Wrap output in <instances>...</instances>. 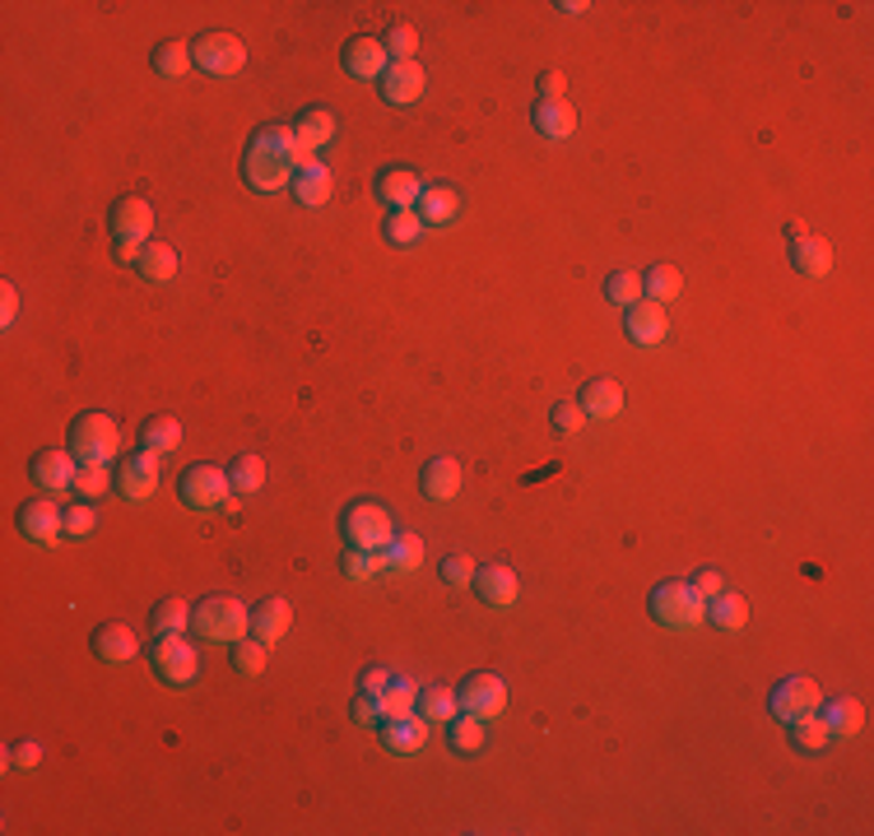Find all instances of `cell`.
Returning <instances> with one entry per match:
<instances>
[{"label": "cell", "mask_w": 874, "mask_h": 836, "mask_svg": "<svg viewBox=\"0 0 874 836\" xmlns=\"http://www.w3.org/2000/svg\"><path fill=\"white\" fill-rule=\"evenodd\" d=\"M791 265L804 279H823L828 269H833V246L819 233H800V237H791Z\"/></svg>", "instance_id": "484cf974"}, {"label": "cell", "mask_w": 874, "mask_h": 836, "mask_svg": "<svg viewBox=\"0 0 874 836\" xmlns=\"http://www.w3.org/2000/svg\"><path fill=\"white\" fill-rule=\"evenodd\" d=\"M340 535L349 549H368V553H382L391 539H396V521L382 502L372 497H354V502L340 511Z\"/></svg>", "instance_id": "3957f363"}, {"label": "cell", "mask_w": 874, "mask_h": 836, "mask_svg": "<svg viewBox=\"0 0 874 836\" xmlns=\"http://www.w3.org/2000/svg\"><path fill=\"white\" fill-rule=\"evenodd\" d=\"M419 493L429 497V502H452V497L461 493V461L433 456L429 465L419 469Z\"/></svg>", "instance_id": "603a6c76"}, {"label": "cell", "mask_w": 874, "mask_h": 836, "mask_svg": "<svg viewBox=\"0 0 874 836\" xmlns=\"http://www.w3.org/2000/svg\"><path fill=\"white\" fill-rule=\"evenodd\" d=\"M182 446V423L172 414H154L140 423V451H154V456H168V451Z\"/></svg>", "instance_id": "1f68e13d"}, {"label": "cell", "mask_w": 874, "mask_h": 836, "mask_svg": "<svg viewBox=\"0 0 874 836\" xmlns=\"http://www.w3.org/2000/svg\"><path fill=\"white\" fill-rule=\"evenodd\" d=\"M75 493L84 497V502H98V497L107 493V465H80V474H75Z\"/></svg>", "instance_id": "681fc988"}, {"label": "cell", "mask_w": 874, "mask_h": 836, "mask_svg": "<svg viewBox=\"0 0 874 836\" xmlns=\"http://www.w3.org/2000/svg\"><path fill=\"white\" fill-rule=\"evenodd\" d=\"M130 265H136V275H140L145 284H168V279H177V269H182V256H177V246L149 237Z\"/></svg>", "instance_id": "cb8c5ba5"}, {"label": "cell", "mask_w": 874, "mask_h": 836, "mask_svg": "<svg viewBox=\"0 0 874 836\" xmlns=\"http://www.w3.org/2000/svg\"><path fill=\"white\" fill-rule=\"evenodd\" d=\"M787 730H791V743H796L800 753H823V749H828V739H833V730H828V720H823L819 711L791 720Z\"/></svg>", "instance_id": "ab89813d"}, {"label": "cell", "mask_w": 874, "mask_h": 836, "mask_svg": "<svg viewBox=\"0 0 874 836\" xmlns=\"http://www.w3.org/2000/svg\"><path fill=\"white\" fill-rule=\"evenodd\" d=\"M442 581L452 585V591H461V585L475 581V562H470L465 553H446L442 558Z\"/></svg>", "instance_id": "816d5d0a"}, {"label": "cell", "mask_w": 874, "mask_h": 836, "mask_svg": "<svg viewBox=\"0 0 874 836\" xmlns=\"http://www.w3.org/2000/svg\"><path fill=\"white\" fill-rule=\"evenodd\" d=\"M456 702H461V711H465V716L493 720V716H503V707H507V684H503L493 669L470 674V679L456 688Z\"/></svg>", "instance_id": "8fae6325"}, {"label": "cell", "mask_w": 874, "mask_h": 836, "mask_svg": "<svg viewBox=\"0 0 874 836\" xmlns=\"http://www.w3.org/2000/svg\"><path fill=\"white\" fill-rule=\"evenodd\" d=\"M177 497L191 507V511H214L233 497V484H229V469L219 465H191L182 469V479H177Z\"/></svg>", "instance_id": "52a82bcc"}, {"label": "cell", "mask_w": 874, "mask_h": 836, "mask_svg": "<svg viewBox=\"0 0 874 836\" xmlns=\"http://www.w3.org/2000/svg\"><path fill=\"white\" fill-rule=\"evenodd\" d=\"M19 535L29 539V544H56L65 535V511L52 502V497H33V502L19 507Z\"/></svg>", "instance_id": "4fadbf2b"}, {"label": "cell", "mask_w": 874, "mask_h": 836, "mask_svg": "<svg viewBox=\"0 0 874 836\" xmlns=\"http://www.w3.org/2000/svg\"><path fill=\"white\" fill-rule=\"evenodd\" d=\"M446 743H452V753H461V758H475L480 749H484V720L480 716H452L446 720Z\"/></svg>", "instance_id": "8d00e7d4"}, {"label": "cell", "mask_w": 874, "mask_h": 836, "mask_svg": "<svg viewBox=\"0 0 874 836\" xmlns=\"http://www.w3.org/2000/svg\"><path fill=\"white\" fill-rule=\"evenodd\" d=\"M707 623L722 627V632H739V627L749 623V600L735 595V591L712 595V600H707Z\"/></svg>", "instance_id": "836d02e7"}, {"label": "cell", "mask_w": 874, "mask_h": 836, "mask_svg": "<svg viewBox=\"0 0 874 836\" xmlns=\"http://www.w3.org/2000/svg\"><path fill=\"white\" fill-rule=\"evenodd\" d=\"M288 627H294V604H288L284 595H271V600H261L252 609V637L256 642L275 646V642L288 637Z\"/></svg>", "instance_id": "44dd1931"}, {"label": "cell", "mask_w": 874, "mask_h": 836, "mask_svg": "<svg viewBox=\"0 0 874 836\" xmlns=\"http://www.w3.org/2000/svg\"><path fill=\"white\" fill-rule=\"evenodd\" d=\"M349 716L358 720V726H382V720H387V707H382V692H368V688H358V697H354V707H349Z\"/></svg>", "instance_id": "c3c4849f"}, {"label": "cell", "mask_w": 874, "mask_h": 836, "mask_svg": "<svg viewBox=\"0 0 874 836\" xmlns=\"http://www.w3.org/2000/svg\"><path fill=\"white\" fill-rule=\"evenodd\" d=\"M0 303H6V307H0V321H6V326H14V316H19V293L6 284V288H0Z\"/></svg>", "instance_id": "680465c9"}, {"label": "cell", "mask_w": 874, "mask_h": 836, "mask_svg": "<svg viewBox=\"0 0 874 836\" xmlns=\"http://www.w3.org/2000/svg\"><path fill=\"white\" fill-rule=\"evenodd\" d=\"M382 47H387V56H391V61H414V52H419V33H414V24H391V29H387V38H382Z\"/></svg>", "instance_id": "bcb514c9"}, {"label": "cell", "mask_w": 874, "mask_h": 836, "mask_svg": "<svg viewBox=\"0 0 874 836\" xmlns=\"http://www.w3.org/2000/svg\"><path fill=\"white\" fill-rule=\"evenodd\" d=\"M377 734H382V749H387V753L414 758V753H423V743H429V720H423L419 711L387 716L382 726H377Z\"/></svg>", "instance_id": "9a60e30c"}, {"label": "cell", "mask_w": 874, "mask_h": 836, "mask_svg": "<svg viewBox=\"0 0 874 836\" xmlns=\"http://www.w3.org/2000/svg\"><path fill=\"white\" fill-rule=\"evenodd\" d=\"M684 293V275L675 265H652L642 275V298H652V303H675Z\"/></svg>", "instance_id": "f35d334b"}, {"label": "cell", "mask_w": 874, "mask_h": 836, "mask_svg": "<svg viewBox=\"0 0 874 836\" xmlns=\"http://www.w3.org/2000/svg\"><path fill=\"white\" fill-rule=\"evenodd\" d=\"M419 568H423V539H419L414 530H396V539L382 549V572L410 576V572H419Z\"/></svg>", "instance_id": "f546056e"}, {"label": "cell", "mask_w": 874, "mask_h": 836, "mask_svg": "<svg viewBox=\"0 0 874 836\" xmlns=\"http://www.w3.org/2000/svg\"><path fill=\"white\" fill-rule=\"evenodd\" d=\"M294 140H298V149H307V154H317L322 145H330L335 140V112L330 107H303L298 117H294Z\"/></svg>", "instance_id": "4316f807"}, {"label": "cell", "mask_w": 874, "mask_h": 836, "mask_svg": "<svg viewBox=\"0 0 874 836\" xmlns=\"http://www.w3.org/2000/svg\"><path fill=\"white\" fill-rule=\"evenodd\" d=\"M303 154H307V149H298L294 126H280V121H275V126H261L252 140H246V154H242V182L252 187V191H265V195L294 187Z\"/></svg>", "instance_id": "6da1fadb"}, {"label": "cell", "mask_w": 874, "mask_h": 836, "mask_svg": "<svg viewBox=\"0 0 874 836\" xmlns=\"http://www.w3.org/2000/svg\"><path fill=\"white\" fill-rule=\"evenodd\" d=\"M414 702H419V684H410V679H396L382 688V707H387V716H406V711H414Z\"/></svg>", "instance_id": "f6af8a7d"}, {"label": "cell", "mask_w": 874, "mask_h": 836, "mask_svg": "<svg viewBox=\"0 0 874 836\" xmlns=\"http://www.w3.org/2000/svg\"><path fill=\"white\" fill-rule=\"evenodd\" d=\"M387 242L391 246H414L419 237H423V219L414 214V210H391V219H387Z\"/></svg>", "instance_id": "7bdbcfd3"}, {"label": "cell", "mask_w": 874, "mask_h": 836, "mask_svg": "<svg viewBox=\"0 0 874 836\" xmlns=\"http://www.w3.org/2000/svg\"><path fill=\"white\" fill-rule=\"evenodd\" d=\"M693 591H698L703 600H712V595L726 591V581H722V572H716V568H703L698 576H693Z\"/></svg>", "instance_id": "db71d44e"}, {"label": "cell", "mask_w": 874, "mask_h": 836, "mask_svg": "<svg viewBox=\"0 0 874 836\" xmlns=\"http://www.w3.org/2000/svg\"><path fill=\"white\" fill-rule=\"evenodd\" d=\"M191 61L206 75H238L242 65H246V47H242L238 33H214L210 29V33H200L191 42Z\"/></svg>", "instance_id": "ba28073f"}, {"label": "cell", "mask_w": 874, "mask_h": 836, "mask_svg": "<svg viewBox=\"0 0 874 836\" xmlns=\"http://www.w3.org/2000/svg\"><path fill=\"white\" fill-rule=\"evenodd\" d=\"M382 84V103L387 107H414L423 98V84H429V75H423L419 61H391L387 75L377 80Z\"/></svg>", "instance_id": "e0dca14e"}, {"label": "cell", "mask_w": 874, "mask_h": 836, "mask_svg": "<svg viewBox=\"0 0 874 836\" xmlns=\"http://www.w3.org/2000/svg\"><path fill=\"white\" fill-rule=\"evenodd\" d=\"M29 474H33V484L42 488V493H75V474H80V456L71 446H48V451H38L33 456V465H29Z\"/></svg>", "instance_id": "7c38bea8"}, {"label": "cell", "mask_w": 874, "mask_h": 836, "mask_svg": "<svg viewBox=\"0 0 874 836\" xmlns=\"http://www.w3.org/2000/svg\"><path fill=\"white\" fill-rule=\"evenodd\" d=\"M107 229L117 237V246H145L154 233V210L145 195H122L112 200V214H107Z\"/></svg>", "instance_id": "9c48e42d"}, {"label": "cell", "mask_w": 874, "mask_h": 836, "mask_svg": "<svg viewBox=\"0 0 874 836\" xmlns=\"http://www.w3.org/2000/svg\"><path fill=\"white\" fill-rule=\"evenodd\" d=\"M475 595L488 604V609H512L522 600V581L517 572L507 568V562H484V568H475Z\"/></svg>", "instance_id": "ac0fdd59"}, {"label": "cell", "mask_w": 874, "mask_h": 836, "mask_svg": "<svg viewBox=\"0 0 874 836\" xmlns=\"http://www.w3.org/2000/svg\"><path fill=\"white\" fill-rule=\"evenodd\" d=\"M149 65H154V75H164V80H182L187 71H191V42H177V38H168V42H159L154 47V56H149Z\"/></svg>", "instance_id": "d590c367"}, {"label": "cell", "mask_w": 874, "mask_h": 836, "mask_svg": "<svg viewBox=\"0 0 874 836\" xmlns=\"http://www.w3.org/2000/svg\"><path fill=\"white\" fill-rule=\"evenodd\" d=\"M149 669L164 688H187V684H196L200 655L182 632H159V642L149 646Z\"/></svg>", "instance_id": "8992f818"}, {"label": "cell", "mask_w": 874, "mask_h": 836, "mask_svg": "<svg viewBox=\"0 0 874 836\" xmlns=\"http://www.w3.org/2000/svg\"><path fill=\"white\" fill-rule=\"evenodd\" d=\"M229 650H233V669L242 674V679H256V674L265 669V650H271V646L256 642V637H252V642L242 637V642H233Z\"/></svg>", "instance_id": "ee69618b"}, {"label": "cell", "mask_w": 874, "mask_h": 836, "mask_svg": "<svg viewBox=\"0 0 874 836\" xmlns=\"http://www.w3.org/2000/svg\"><path fill=\"white\" fill-rule=\"evenodd\" d=\"M819 702H823L819 684H814V679H804V674H791V679H781V684L772 688L768 711H772V720H781V726H791V720L819 711Z\"/></svg>", "instance_id": "30bf717a"}, {"label": "cell", "mask_w": 874, "mask_h": 836, "mask_svg": "<svg viewBox=\"0 0 874 836\" xmlns=\"http://www.w3.org/2000/svg\"><path fill=\"white\" fill-rule=\"evenodd\" d=\"M88 646H94V655H98L103 665H126V660H136L140 637H136V632H130L126 623H103V627H94Z\"/></svg>", "instance_id": "7402d4cb"}, {"label": "cell", "mask_w": 874, "mask_h": 836, "mask_svg": "<svg viewBox=\"0 0 874 836\" xmlns=\"http://www.w3.org/2000/svg\"><path fill=\"white\" fill-rule=\"evenodd\" d=\"M391 679H396V674H391L387 665H368L364 674H358V688H368V692H382Z\"/></svg>", "instance_id": "11a10c76"}, {"label": "cell", "mask_w": 874, "mask_h": 836, "mask_svg": "<svg viewBox=\"0 0 874 836\" xmlns=\"http://www.w3.org/2000/svg\"><path fill=\"white\" fill-rule=\"evenodd\" d=\"M646 609H652V618L670 632H688L707 618V600L693 591V581H661L652 600H646Z\"/></svg>", "instance_id": "277c9868"}, {"label": "cell", "mask_w": 874, "mask_h": 836, "mask_svg": "<svg viewBox=\"0 0 874 836\" xmlns=\"http://www.w3.org/2000/svg\"><path fill=\"white\" fill-rule=\"evenodd\" d=\"M604 298H610L614 307L642 303V275H633V269H610V279H604Z\"/></svg>", "instance_id": "b9f144b4"}, {"label": "cell", "mask_w": 874, "mask_h": 836, "mask_svg": "<svg viewBox=\"0 0 874 836\" xmlns=\"http://www.w3.org/2000/svg\"><path fill=\"white\" fill-rule=\"evenodd\" d=\"M246 627H252V614H246V604L238 595H206L191 609V632L200 642L233 646L246 637Z\"/></svg>", "instance_id": "7a4b0ae2"}, {"label": "cell", "mask_w": 874, "mask_h": 836, "mask_svg": "<svg viewBox=\"0 0 874 836\" xmlns=\"http://www.w3.org/2000/svg\"><path fill=\"white\" fill-rule=\"evenodd\" d=\"M581 414H587V419H619L623 414V387H619V381L614 377H591L587 381V387H581Z\"/></svg>", "instance_id": "d4e9b609"}, {"label": "cell", "mask_w": 874, "mask_h": 836, "mask_svg": "<svg viewBox=\"0 0 874 836\" xmlns=\"http://www.w3.org/2000/svg\"><path fill=\"white\" fill-rule=\"evenodd\" d=\"M819 716L828 720V730L842 734V739L861 734V726H865V707L856 702V697H823V702H819Z\"/></svg>", "instance_id": "4dcf8cb0"}, {"label": "cell", "mask_w": 874, "mask_h": 836, "mask_svg": "<svg viewBox=\"0 0 874 836\" xmlns=\"http://www.w3.org/2000/svg\"><path fill=\"white\" fill-rule=\"evenodd\" d=\"M372 191H377V200H387L391 210H414V205H419V195H423L419 172H414V168H400V163L377 172Z\"/></svg>", "instance_id": "ffe728a7"}, {"label": "cell", "mask_w": 874, "mask_h": 836, "mask_svg": "<svg viewBox=\"0 0 874 836\" xmlns=\"http://www.w3.org/2000/svg\"><path fill=\"white\" fill-rule=\"evenodd\" d=\"M149 627H154V637H159V632H187L191 627L187 600H159V604H154V614H149Z\"/></svg>", "instance_id": "60d3db41"}, {"label": "cell", "mask_w": 874, "mask_h": 836, "mask_svg": "<svg viewBox=\"0 0 874 836\" xmlns=\"http://www.w3.org/2000/svg\"><path fill=\"white\" fill-rule=\"evenodd\" d=\"M581 423H587V414H581L577 400H558V404H554V433H558V437H572Z\"/></svg>", "instance_id": "f5cc1de1"}, {"label": "cell", "mask_w": 874, "mask_h": 836, "mask_svg": "<svg viewBox=\"0 0 874 836\" xmlns=\"http://www.w3.org/2000/svg\"><path fill=\"white\" fill-rule=\"evenodd\" d=\"M623 330H629V340L642 345V349H656L665 335H670V316H665V303H652L642 298L633 307H623Z\"/></svg>", "instance_id": "2e32d148"}, {"label": "cell", "mask_w": 874, "mask_h": 836, "mask_svg": "<svg viewBox=\"0 0 874 836\" xmlns=\"http://www.w3.org/2000/svg\"><path fill=\"white\" fill-rule=\"evenodd\" d=\"M229 484H233V493H238V497L261 493V488H265V461L256 456V451H242V456H233V465H229Z\"/></svg>", "instance_id": "74e56055"}, {"label": "cell", "mask_w": 874, "mask_h": 836, "mask_svg": "<svg viewBox=\"0 0 874 836\" xmlns=\"http://www.w3.org/2000/svg\"><path fill=\"white\" fill-rule=\"evenodd\" d=\"M94 526H98L94 502H84V497H80L75 507H65V535H71V539H88V535H94Z\"/></svg>", "instance_id": "f907efd6"}, {"label": "cell", "mask_w": 874, "mask_h": 836, "mask_svg": "<svg viewBox=\"0 0 874 836\" xmlns=\"http://www.w3.org/2000/svg\"><path fill=\"white\" fill-rule=\"evenodd\" d=\"M14 758V766H38V758H42V749H38V743H14V749H10Z\"/></svg>", "instance_id": "6f0895ef"}, {"label": "cell", "mask_w": 874, "mask_h": 836, "mask_svg": "<svg viewBox=\"0 0 874 836\" xmlns=\"http://www.w3.org/2000/svg\"><path fill=\"white\" fill-rule=\"evenodd\" d=\"M564 88H568L564 71H545L540 75V98H564Z\"/></svg>", "instance_id": "9f6ffc18"}, {"label": "cell", "mask_w": 874, "mask_h": 836, "mask_svg": "<svg viewBox=\"0 0 874 836\" xmlns=\"http://www.w3.org/2000/svg\"><path fill=\"white\" fill-rule=\"evenodd\" d=\"M414 711L429 720V726H446L452 716H461V702H456V688H419V702H414Z\"/></svg>", "instance_id": "e575fe53"}, {"label": "cell", "mask_w": 874, "mask_h": 836, "mask_svg": "<svg viewBox=\"0 0 874 836\" xmlns=\"http://www.w3.org/2000/svg\"><path fill=\"white\" fill-rule=\"evenodd\" d=\"M117 446H122V427L112 414L88 410L71 423V451L80 456V465H107L117 456Z\"/></svg>", "instance_id": "5b68a950"}, {"label": "cell", "mask_w": 874, "mask_h": 836, "mask_svg": "<svg viewBox=\"0 0 874 836\" xmlns=\"http://www.w3.org/2000/svg\"><path fill=\"white\" fill-rule=\"evenodd\" d=\"M294 200L298 205H307V210H317V205H326L330 200V191H335V182H330V172H326V163H312V168H298V177H294Z\"/></svg>", "instance_id": "d6a6232c"}, {"label": "cell", "mask_w": 874, "mask_h": 836, "mask_svg": "<svg viewBox=\"0 0 874 836\" xmlns=\"http://www.w3.org/2000/svg\"><path fill=\"white\" fill-rule=\"evenodd\" d=\"M345 576L349 581H372V576H382V553H368V549H349L345 553Z\"/></svg>", "instance_id": "7dc6e473"}, {"label": "cell", "mask_w": 874, "mask_h": 836, "mask_svg": "<svg viewBox=\"0 0 874 836\" xmlns=\"http://www.w3.org/2000/svg\"><path fill=\"white\" fill-rule=\"evenodd\" d=\"M530 121H535V130H540L545 140H568V135L577 130V112H572L568 98H540L535 112H530Z\"/></svg>", "instance_id": "83f0119b"}, {"label": "cell", "mask_w": 874, "mask_h": 836, "mask_svg": "<svg viewBox=\"0 0 874 836\" xmlns=\"http://www.w3.org/2000/svg\"><path fill=\"white\" fill-rule=\"evenodd\" d=\"M154 488H159V456L154 451H136L117 465V493L126 502H149Z\"/></svg>", "instance_id": "5bb4252c"}, {"label": "cell", "mask_w": 874, "mask_h": 836, "mask_svg": "<svg viewBox=\"0 0 874 836\" xmlns=\"http://www.w3.org/2000/svg\"><path fill=\"white\" fill-rule=\"evenodd\" d=\"M414 214H419L423 223H452V219L461 214V191H456L452 182H433V187H423Z\"/></svg>", "instance_id": "f1b7e54d"}, {"label": "cell", "mask_w": 874, "mask_h": 836, "mask_svg": "<svg viewBox=\"0 0 874 836\" xmlns=\"http://www.w3.org/2000/svg\"><path fill=\"white\" fill-rule=\"evenodd\" d=\"M340 61H345V71H349L354 80H382L387 65H391V56H387V47H382V38H368V33L349 38L345 52H340Z\"/></svg>", "instance_id": "d6986e66"}]
</instances>
